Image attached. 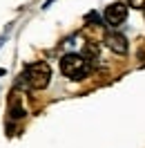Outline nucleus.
Wrapping results in <instances>:
<instances>
[{
	"label": "nucleus",
	"instance_id": "1",
	"mask_svg": "<svg viewBox=\"0 0 145 148\" xmlns=\"http://www.w3.org/2000/svg\"><path fill=\"white\" fill-rule=\"evenodd\" d=\"M18 79H20L18 85H22V88L45 90L47 85H49V81H51V67H49V63H45V61H38V63L29 65Z\"/></svg>",
	"mask_w": 145,
	"mask_h": 148
},
{
	"label": "nucleus",
	"instance_id": "3",
	"mask_svg": "<svg viewBox=\"0 0 145 148\" xmlns=\"http://www.w3.org/2000/svg\"><path fill=\"white\" fill-rule=\"evenodd\" d=\"M127 18V5L125 2H112L109 7H105V20H107V25H121V23H125Z\"/></svg>",
	"mask_w": 145,
	"mask_h": 148
},
{
	"label": "nucleus",
	"instance_id": "2",
	"mask_svg": "<svg viewBox=\"0 0 145 148\" xmlns=\"http://www.w3.org/2000/svg\"><path fill=\"white\" fill-rule=\"evenodd\" d=\"M60 72L67 76V79H74V81H81L89 74V61L83 54H76V52H69L60 58Z\"/></svg>",
	"mask_w": 145,
	"mask_h": 148
},
{
	"label": "nucleus",
	"instance_id": "4",
	"mask_svg": "<svg viewBox=\"0 0 145 148\" xmlns=\"http://www.w3.org/2000/svg\"><path fill=\"white\" fill-rule=\"evenodd\" d=\"M105 45H107L114 54H118V56H125L127 49H129L127 38L123 36V34H116V32H109L107 36H105Z\"/></svg>",
	"mask_w": 145,
	"mask_h": 148
},
{
	"label": "nucleus",
	"instance_id": "6",
	"mask_svg": "<svg viewBox=\"0 0 145 148\" xmlns=\"http://www.w3.org/2000/svg\"><path fill=\"white\" fill-rule=\"evenodd\" d=\"M0 74H5V70H0Z\"/></svg>",
	"mask_w": 145,
	"mask_h": 148
},
{
	"label": "nucleus",
	"instance_id": "5",
	"mask_svg": "<svg viewBox=\"0 0 145 148\" xmlns=\"http://www.w3.org/2000/svg\"><path fill=\"white\" fill-rule=\"evenodd\" d=\"M9 114L14 117V119L25 117V108H22V103H20L18 94H11V99H9Z\"/></svg>",
	"mask_w": 145,
	"mask_h": 148
}]
</instances>
